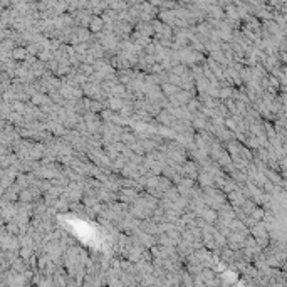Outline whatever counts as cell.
<instances>
[{
  "label": "cell",
  "instance_id": "6da1fadb",
  "mask_svg": "<svg viewBox=\"0 0 287 287\" xmlns=\"http://www.w3.org/2000/svg\"><path fill=\"white\" fill-rule=\"evenodd\" d=\"M202 217H203V220H206V222H215L217 213H215V210H205V212L202 213Z\"/></svg>",
  "mask_w": 287,
  "mask_h": 287
},
{
  "label": "cell",
  "instance_id": "7a4b0ae2",
  "mask_svg": "<svg viewBox=\"0 0 287 287\" xmlns=\"http://www.w3.org/2000/svg\"><path fill=\"white\" fill-rule=\"evenodd\" d=\"M163 91H164V94H176V88L175 86H171V84H164L163 86Z\"/></svg>",
  "mask_w": 287,
  "mask_h": 287
},
{
  "label": "cell",
  "instance_id": "3957f363",
  "mask_svg": "<svg viewBox=\"0 0 287 287\" xmlns=\"http://www.w3.org/2000/svg\"><path fill=\"white\" fill-rule=\"evenodd\" d=\"M200 185H203V186L212 185V178L208 176V175H200Z\"/></svg>",
  "mask_w": 287,
  "mask_h": 287
},
{
  "label": "cell",
  "instance_id": "277c9868",
  "mask_svg": "<svg viewBox=\"0 0 287 287\" xmlns=\"http://www.w3.org/2000/svg\"><path fill=\"white\" fill-rule=\"evenodd\" d=\"M121 106H123V101H121V99H118V97L111 99V108H113V109H121Z\"/></svg>",
  "mask_w": 287,
  "mask_h": 287
},
{
  "label": "cell",
  "instance_id": "5b68a950",
  "mask_svg": "<svg viewBox=\"0 0 287 287\" xmlns=\"http://www.w3.org/2000/svg\"><path fill=\"white\" fill-rule=\"evenodd\" d=\"M12 55H14V59H17V61H22V59L25 57V52H24V50H15Z\"/></svg>",
  "mask_w": 287,
  "mask_h": 287
},
{
  "label": "cell",
  "instance_id": "8992f818",
  "mask_svg": "<svg viewBox=\"0 0 287 287\" xmlns=\"http://www.w3.org/2000/svg\"><path fill=\"white\" fill-rule=\"evenodd\" d=\"M30 198H32V195H30V191H22V195H20V200H24V202L27 200V202H29Z\"/></svg>",
  "mask_w": 287,
  "mask_h": 287
},
{
  "label": "cell",
  "instance_id": "52a82bcc",
  "mask_svg": "<svg viewBox=\"0 0 287 287\" xmlns=\"http://www.w3.org/2000/svg\"><path fill=\"white\" fill-rule=\"evenodd\" d=\"M44 99H46L44 96H39V94H37V96H34V101H32V103H34V104H42V103H44Z\"/></svg>",
  "mask_w": 287,
  "mask_h": 287
},
{
  "label": "cell",
  "instance_id": "ba28073f",
  "mask_svg": "<svg viewBox=\"0 0 287 287\" xmlns=\"http://www.w3.org/2000/svg\"><path fill=\"white\" fill-rule=\"evenodd\" d=\"M20 253H22V257H29V255H30V249H29V247H22Z\"/></svg>",
  "mask_w": 287,
  "mask_h": 287
}]
</instances>
